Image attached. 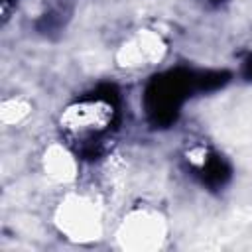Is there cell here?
Listing matches in <instances>:
<instances>
[{
    "label": "cell",
    "mask_w": 252,
    "mask_h": 252,
    "mask_svg": "<svg viewBox=\"0 0 252 252\" xmlns=\"http://www.w3.org/2000/svg\"><path fill=\"white\" fill-rule=\"evenodd\" d=\"M112 118V108L104 100H87L71 106L65 114V128L73 136L91 138L100 134Z\"/></svg>",
    "instance_id": "obj_1"
}]
</instances>
